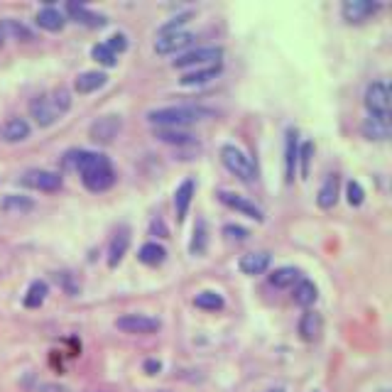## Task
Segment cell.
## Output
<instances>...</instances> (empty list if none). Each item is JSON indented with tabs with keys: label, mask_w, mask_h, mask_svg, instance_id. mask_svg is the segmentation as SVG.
<instances>
[{
	"label": "cell",
	"mask_w": 392,
	"mask_h": 392,
	"mask_svg": "<svg viewBox=\"0 0 392 392\" xmlns=\"http://www.w3.org/2000/svg\"><path fill=\"white\" fill-rule=\"evenodd\" d=\"M74 169L79 172L84 186L91 191H106L116 181V172H113L111 160L106 155H98V152H74Z\"/></svg>",
	"instance_id": "1"
},
{
	"label": "cell",
	"mask_w": 392,
	"mask_h": 392,
	"mask_svg": "<svg viewBox=\"0 0 392 392\" xmlns=\"http://www.w3.org/2000/svg\"><path fill=\"white\" fill-rule=\"evenodd\" d=\"M204 116H211V111H204V108L194 106H169V108H157V111L147 113V121L157 128H174L181 130L184 126L194 121H202Z\"/></svg>",
	"instance_id": "2"
},
{
	"label": "cell",
	"mask_w": 392,
	"mask_h": 392,
	"mask_svg": "<svg viewBox=\"0 0 392 392\" xmlns=\"http://www.w3.org/2000/svg\"><path fill=\"white\" fill-rule=\"evenodd\" d=\"M221 160H223V165H226L236 176H241L243 181L255 179V165H252L250 157H248L243 150H238L236 145H223Z\"/></svg>",
	"instance_id": "3"
},
{
	"label": "cell",
	"mask_w": 392,
	"mask_h": 392,
	"mask_svg": "<svg viewBox=\"0 0 392 392\" xmlns=\"http://www.w3.org/2000/svg\"><path fill=\"white\" fill-rule=\"evenodd\" d=\"M121 128H123L121 116H103V118H98V121L91 123L89 135H91V140H93V142L111 145V142L118 137V133H121Z\"/></svg>",
	"instance_id": "4"
},
{
	"label": "cell",
	"mask_w": 392,
	"mask_h": 392,
	"mask_svg": "<svg viewBox=\"0 0 392 392\" xmlns=\"http://www.w3.org/2000/svg\"><path fill=\"white\" fill-rule=\"evenodd\" d=\"M390 89L382 81H375L365 89V106L370 116H390Z\"/></svg>",
	"instance_id": "5"
},
{
	"label": "cell",
	"mask_w": 392,
	"mask_h": 392,
	"mask_svg": "<svg viewBox=\"0 0 392 392\" xmlns=\"http://www.w3.org/2000/svg\"><path fill=\"white\" fill-rule=\"evenodd\" d=\"M223 56L221 47H199V50H191L186 54H181L179 59H174L176 69H186V66H204V64H218V59Z\"/></svg>",
	"instance_id": "6"
},
{
	"label": "cell",
	"mask_w": 392,
	"mask_h": 392,
	"mask_svg": "<svg viewBox=\"0 0 392 392\" xmlns=\"http://www.w3.org/2000/svg\"><path fill=\"white\" fill-rule=\"evenodd\" d=\"M194 42V35L186 30H174V32H160L155 40V52L157 54H174V52L184 50Z\"/></svg>",
	"instance_id": "7"
},
{
	"label": "cell",
	"mask_w": 392,
	"mask_h": 392,
	"mask_svg": "<svg viewBox=\"0 0 392 392\" xmlns=\"http://www.w3.org/2000/svg\"><path fill=\"white\" fill-rule=\"evenodd\" d=\"M116 329H121L123 333H155L160 329V322L145 314H126L116 319Z\"/></svg>",
	"instance_id": "8"
},
{
	"label": "cell",
	"mask_w": 392,
	"mask_h": 392,
	"mask_svg": "<svg viewBox=\"0 0 392 392\" xmlns=\"http://www.w3.org/2000/svg\"><path fill=\"white\" fill-rule=\"evenodd\" d=\"M218 199H221V204H226L228 209L243 213V216H250V218H255V221H265V213H262V209L255 206L252 202H248L246 196L233 194V191H218Z\"/></svg>",
	"instance_id": "9"
},
{
	"label": "cell",
	"mask_w": 392,
	"mask_h": 392,
	"mask_svg": "<svg viewBox=\"0 0 392 392\" xmlns=\"http://www.w3.org/2000/svg\"><path fill=\"white\" fill-rule=\"evenodd\" d=\"M30 116L35 118V123L40 128H50L56 123L59 113H56V108L52 106L50 96H35V98L30 101Z\"/></svg>",
	"instance_id": "10"
},
{
	"label": "cell",
	"mask_w": 392,
	"mask_h": 392,
	"mask_svg": "<svg viewBox=\"0 0 392 392\" xmlns=\"http://www.w3.org/2000/svg\"><path fill=\"white\" fill-rule=\"evenodd\" d=\"M22 184L32 186V189H40V191H59L61 174H56V172H47V169H35V172H27V174L22 176Z\"/></svg>",
	"instance_id": "11"
},
{
	"label": "cell",
	"mask_w": 392,
	"mask_h": 392,
	"mask_svg": "<svg viewBox=\"0 0 392 392\" xmlns=\"http://www.w3.org/2000/svg\"><path fill=\"white\" fill-rule=\"evenodd\" d=\"M380 10V6L377 3H372V0H346L341 8L343 17H346L348 22H363L365 17H370L372 13Z\"/></svg>",
	"instance_id": "12"
},
{
	"label": "cell",
	"mask_w": 392,
	"mask_h": 392,
	"mask_svg": "<svg viewBox=\"0 0 392 392\" xmlns=\"http://www.w3.org/2000/svg\"><path fill=\"white\" fill-rule=\"evenodd\" d=\"M30 137V123L25 118H10L0 126V140L6 142H22Z\"/></svg>",
	"instance_id": "13"
},
{
	"label": "cell",
	"mask_w": 392,
	"mask_h": 392,
	"mask_svg": "<svg viewBox=\"0 0 392 392\" xmlns=\"http://www.w3.org/2000/svg\"><path fill=\"white\" fill-rule=\"evenodd\" d=\"M218 74H221V61H218V64H209V66H196L194 71H186V74H181L179 84L181 86H202V84H206V81L216 79Z\"/></svg>",
	"instance_id": "14"
},
{
	"label": "cell",
	"mask_w": 392,
	"mask_h": 392,
	"mask_svg": "<svg viewBox=\"0 0 392 392\" xmlns=\"http://www.w3.org/2000/svg\"><path fill=\"white\" fill-rule=\"evenodd\" d=\"M322 331H324L322 314L309 312V309H307V312L302 314V319H299V336H302L307 343H312V341H317V338L322 336Z\"/></svg>",
	"instance_id": "15"
},
{
	"label": "cell",
	"mask_w": 392,
	"mask_h": 392,
	"mask_svg": "<svg viewBox=\"0 0 392 392\" xmlns=\"http://www.w3.org/2000/svg\"><path fill=\"white\" fill-rule=\"evenodd\" d=\"M66 13H69L71 20L81 22V25H86V27H103L106 25V17L98 15V13H93V10H89V8L81 6V3H69V6H66Z\"/></svg>",
	"instance_id": "16"
},
{
	"label": "cell",
	"mask_w": 392,
	"mask_h": 392,
	"mask_svg": "<svg viewBox=\"0 0 392 392\" xmlns=\"http://www.w3.org/2000/svg\"><path fill=\"white\" fill-rule=\"evenodd\" d=\"M128 246H130V236H128V228H121V231L113 236L111 246H108V265H111V267L121 265V260L126 257V252H128Z\"/></svg>",
	"instance_id": "17"
},
{
	"label": "cell",
	"mask_w": 392,
	"mask_h": 392,
	"mask_svg": "<svg viewBox=\"0 0 392 392\" xmlns=\"http://www.w3.org/2000/svg\"><path fill=\"white\" fill-rule=\"evenodd\" d=\"M363 135L370 140H385L390 135V116H370L363 123Z\"/></svg>",
	"instance_id": "18"
},
{
	"label": "cell",
	"mask_w": 392,
	"mask_h": 392,
	"mask_svg": "<svg viewBox=\"0 0 392 392\" xmlns=\"http://www.w3.org/2000/svg\"><path fill=\"white\" fill-rule=\"evenodd\" d=\"M106 79L108 76L103 74V71H84V74L76 76L74 89H76V93H93V91H98L106 84Z\"/></svg>",
	"instance_id": "19"
},
{
	"label": "cell",
	"mask_w": 392,
	"mask_h": 392,
	"mask_svg": "<svg viewBox=\"0 0 392 392\" xmlns=\"http://www.w3.org/2000/svg\"><path fill=\"white\" fill-rule=\"evenodd\" d=\"M285 174L287 181H294L297 174V162H299V147H297V133L289 130L287 133V150H285Z\"/></svg>",
	"instance_id": "20"
},
{
	"label": "cell",
	"mask_w": 392,
	"mask_h": 392,
	"mask_svg": "<svg viewBox=\"0 0 392 392\" xmlns=\"http://www.w3.org/2000/svg\"><path fill=\"white\" fill-rule=\"evenodd\" d=\"M267 265H270V255L267 252H246L241 257V262H238L241 272H246V275H260V272L267 270Z\"/></svg>",
	"instance_id": "21"
},
{
	"label": "cell",
	"mask_w": 392,
	"mask_h": 392,
	"mask_svg": "<svg viewBox=\"0 0 392 392\" xmlns=\"http://www.w3.org/2000/svg\"><path fill=\"white\" fill-rule=\"evenodd\" d=\"M191 196H194V181L184 179L174 191V209H176V218H179V221H184L186 211H189Z\"/></svg>",
	"instance_id": "22"
},
{
	"label": "cell",
	"mask_w": 392,
	"mask_h": 392,
	"mask_svg": "<svg viewBox=\"0 0 392 392\" xmlns=\"http://www.w3.org/2000/svg\"><path fill=\"white\" fill-rule=\"evenodd\" d=\"M317 202L322 209H331L333 204L338 202V174H329L326 179H324L322 189H319Z\"/></svg>",
	"instance_id": "23"
},
{
	"label": "cell",
	"mask_w": 392,
	"mask_h": 392,
	"mask_svg": "<svg viewBox=\"0 0 392 392\" xmlns=\"http://www.w3.org/2000/svg\"><path fill=\"white\" fill-rule=\"evenodd\" d=\"M0 35L10 37V40H20V42H30L32 40L30 27H25L22 22H17V20H10V17L0 20Z\"/></svg>",
	"instance_id": "24"
},
{
	"label": "cell",
	"mask_w": 392,
	"mask_h": 392,
	"mask_svg": "<svg viewBox=\"0 0 392 392\" xmlns=\"http://www.w3.org/2000/svg\"><path fill=\"white\" fill-rule=\"evenodd\" d=\"M0 209L8 213H27L35 209V202L30 196H20V194H8L3 202H0Z\"/></svg>",
	"instance_id": "25"
},
{
	"label": "cell",
	"mask_w": 392,
	"mask_h": 392,
	"mask_svg": "<svg viewBox=\"0 0 392 392\" xmlns=\"http://www.w3.org/2000/svg\"><path fill=\"white\" fill-rule=\"evenodd\" d=\"M64 15H61L56 8H45V10L37 13V25L42 30H50V32H59L64 27Z\"/></svg>",
	"instance_id": "26"
},
{
	"label": "cell",
	"mask_w": 392,
	"mask_h": 392,
	"mask_svg": "<svg viewBox=\"0 0 392 392\" xmlns=\"http://www.w3.org/2000/svg\"><path fill=\"white\" fill-rule=\"evenodd\" d=\"M155 137H157V140H162V142H169V145H176V147L194 145V140H191L189 133L174 130V128H157V130H155Z\"/></svg>",
	"instance_id": "27"
},
{
	"label": "cell",
	"mask_w": 392,
	"mask_h": 392,
	"mask_svg": "<svg viewBox=\"0 0 392 392\" xmlns=\"http://www.w3.org/2000/svg\"><path fill=\"white\" fill-rule=\"evenodd\" d=\"M137 260L152 267L162 265V262L167 260V250L162 246H157V243H145V246L140 248V252H137Z\"/></svg>",
	"instance_id": "28"
},
{
	"label": "cell",
	"mask_w": 392,
	"mask_h": 392,
	"mask_svg": "<svg viewBox=\"0 0 392 392\" xmlns=\"http://www.w3.org/2000/svg\"><path fill=\"white\" fill-rule=\"evenodd\" d=\"M317 297H319L317 285L309 280H299L297 289H294V302H297L299 307H312V304L317 302Z\"/></svg>",
	"instance_id": "29"
},
{
	"label": "cell",
	"mask_w": 392,
	"mask_h": 392,
	"mask_svg": "<svg viewBox=\"0 0 392 392\" xmlns=\"http://www.w3.org/2000/svg\"><path fill=\"white\" fill-rule=\"evenodd\" d=\"M47 292H50L47 282H42V280L32 282L30 289H27V294H25V307H27V309L42 307V304H45V299H47Z\"/></svg>",
	"instance_id": "30"
},
{
	"label": "cell",
	"mask_w": 392,
	"mask_h": 392,
	"mask_svg": "<svg viewBox=\"0 0 392 392\" xmlns=\"http://www.w3.org/2000/svg\"><path fill=\"white\" fill-rule=\"evenodd\" d=\"M299 280V270L297 267H280L270 275V285L277 287V289H285V287L294 285Z\"/></svg>",
	"instance_id": "31"
},
{
	"label": "cell",
	"mask_w": 392,
	"mask_h": 392,
	"mask_svg": "<svg viewBox=\"0 0 392 392\" xmlns=\"http://www.w3.org/2000/svg\"><path fill=\"white\" fill-rule=\"evenodd\" d=\"M209 246V236H206V221H196L194 226V238H191V255H204Z\"/></svg>",
	"instance_id": "32"
},
{
	"label": "cell",
	"mask_w": 392,
	"mask_h": 392,
	"mask_svg": "<svg viewBox=\"0 0 392 392\" xmlns=\"http://www.w3.org/2000/svg\"><path fill=\"white\" fill-rule=\"evenodd\" d=\"M194 304L206 312H216V309H223V297L218 292H202V294H196Z\"/></svg>",
	"instance_id": "33"
},
{
	"label": "cell",
	"mask_w": 392,
	"mask_h": 392,
	"mask_svg": "<svg viewBox=\"0 0 392 392\" xmlns=\"http://www.w3.org/2000/svg\"><path fill=\"white\" fill-rule=\"evenodd\" d=\"M52 106L56 108V113H66L71 108V96H69V91L64 89V86H59V89H54V93H52Z\"/></svg>",
	"instance_id": "34"
},
{
	"label": "cell",
	"mask_w": 392,
	"mask_h": 392,
	"mask_svg": "<svg viewBox=\"0 0 392 392\" xmlns=\"http://www.w3.org/2000/svg\"><path fill=\"white\" fill-rule=\"evenodd\" d=\"M346 199L351 206H361L363 199H365V191H363V186L358 184V181H348L346 184Z\"/></svg>",
	"instance_id": "35"
},
{
	"label": "cell",
	"mask_w": 392,
	"mask_h": 392,
	"mask_svg": "<svg viewBox=\"0 0 392 392\" xmlns=\"http://www.w3.org/2000/svg\"><path fill=\"white\" fill-rule=\"evenodd\" d=\"M314 157V142H304L302 147H299V172H302V176H309V162H312Z\"/></svg>",
	"instance_id": "36"
},
{
	"label": "cell",
	"mask_w": 392,
	"mask_h": 392,
	"mask_svg": "<svg viewBox=\"0 0 392 392\" xmlns=\"http://www.w3.org/2000/svg\"><path fill=\"white\" fill-rule=\"evenodd\" d=\"M91 56H93L96 61H101V64H106V66H113V64H116V54H113V52L108 50L106 45H96L93 50H91Z\"/></svg>",
	"instance_id": "37"
},
{
	"label": "cell",
	"mask_w": 392,
	"mask_h": 392,
	"mask_svg": "<svg viewBox=\"0 0 392 392\" xmlns=\"http://www.w3.org/2000/svg\"><path fill=\"white\" fill-rule=\"evenodd\" d=\"M106 47L113 52V54H116V52H126V50H128V40H126V35H113L111 40L106 42Z\"/></svg>",
	"instance_id": "38"
},
{
	"label": "cell",
	"mask_w": 392,
	"mask_h": 392,
	"mask_svg": "<svg viewBox=\"0 0 392 392\" xmlns=\"http://www.w3.org/2000/svg\"><path fill=\"white\" fill-rule=\"evenodd\" d=\"M56 282H59V285L64 287L69 294H76V289H79V287L74 285V280H71L69 272H56Z\"/></svg>",
	"instance_id": "39"
},
{
	"label": "cell",
	"mask_w": 392,
	"mask_h": 392,
	"mask_svg": "<svg viewBox=\"0 0 392 392\" xmlns=\"http://www.w3.org/2000/svg\"><path fill=\"white\" fill-rule=\"evenodd\" d=\"M223 233H226L228 238H236V241H246V238H248V231H246V228H241V226H226V228H223Z\"/></svg>",
	"instance_id": "40"
},
{
	"label": "cell",
	"mask_w": 392,
	"mask_h": 392,
	"mask_svg": "<svg viewBox=\"0 0 392 392\" xmlns=\"http://www.w3.org/2000/svg\"><path fill=\"white\" fill-rule=\"evenodd\" d=\"M160 368H162V365H160V363H157V361H147V363H145V370H147V375H155V372L160 370Z\"/></svg>",
	"instance_id": "41"
},
{
	"label": "cell",
	"mask_w": 392,
	"mask_h": 392,
	"mask_svg": "<svg viewBox=\"0 0 392 392\" xmlns=\"http://www.w3.org/2000/svg\"><path fill=\"white\" fill-rule=\"evenodd\" d=\"M3 40H6V37H3V35H0V47H3Z\"/></svg>",
	"instance_id": "42"
},
{
	"label": "cell",
	"mask_w": 392,
	"mask_h": 392,
	"mask_svg": "<svg viewBox=\"0 0 392 392\" xmlns=\"http://www.w3.org/2000/svg\"><path fill=\"white\" fill-rule=\"evenodd\" d=\"M272 392H282V390H272Z\"/></svg>",
	"instance_id": "43"
}]
</instances>
